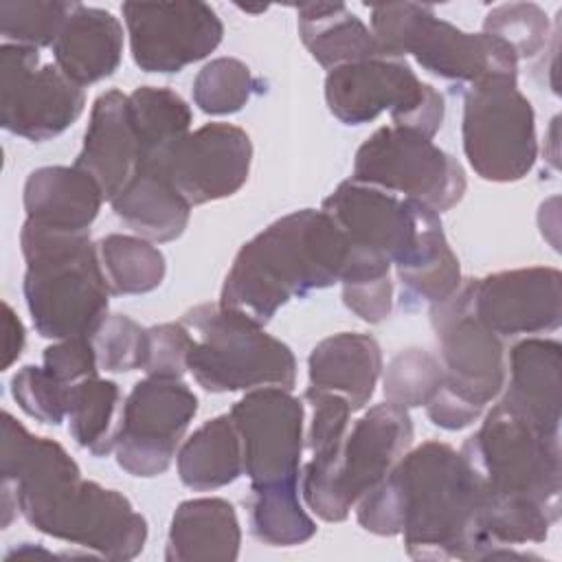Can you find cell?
Wrapping results in <instances>:
<instances>
[{
  "mask_svg": "<svg viewBox=\"0 0 562 562\" xmlns=\"http://www.w3.org/2000/svg\"><path fill=\"white\" fill-rule=\"evenodd\" d=\"M356 518L375 536H404L415 560L525 558L501 549L485 529V487L461 450L424 441L358 503Z\"/></svg>",
  "mask_w": 562,
  "mask_h": 562,
  "instance_id": "6da1fadb",
  "label": "cell"
},
{
  "mask_svg": "<svg viewBox=\"0 0 562 562\" xmlns=\"http://www.w3.org/2000/svg\"><path fill=\"white\" fill-rule=\"evenodd\" d=\"M2 527L20 512L31 527L108 560L136 558L147 520L116 490L81 479L61 443L31 435L11 413L2 417Z\"/></svg>",
  "mask_w": 562,
  "mask_h": 562,
  "instance_id": "7a4b0ae2",
  "label": "cell"
},
{
  "mask_svg": "<svg viewBox=\"0 0 562 562\" xmlns=\"http://www.w3.org/2000/svg\"><path fill=\"white\" fill-rule=\"evenodd\" d=\"M389 270L384 255L356 246L323 209H301L239 248L217 303L266 325L290 299Z\"/></svg>",
  "mask_w": 562,
  "mask_h": 562,
  "instance_id": "3957f363",
  "label": "cell"
},
{
  "mask_svg": "<svg viewBox=\"0 0 562 562\" xmlns=\"http://www.w3.org/2000/svg\"><path fill=\"white\" fill-rule=\"evenodd\" d=\"M485 487V529L501 549L542 542L560 518V437L505 408L501 402L461 446Z\"/></svg>",
  "mask_w": 562,
  "mask_h": 562,
  "instance_id": "277c9868",
  "label": "cell"
},
{
  "mask_svg": "<svg viewBox=\"0 0 562 562\" xmlns=\"http://www.w3.org/2000/svg\"><path fill=\"white\" fill-rule=\"evenodd\" d=\"M20 246L26 261L22 290L37 334L92 338L108 316L112 292L88 231H55L26 220Z\"/></svg>",
  "mask_w": 562,
  "mask_h": 562,
  "instance_id": "5b68a950",
  "label": "cell"
},
{
  "mask_svg": "<svg viewBox=\"0 0 562 562\" xmlns=\"http://www.w3.org/2000/svg\"><path fill=\"white\" fill-rule=\"evenodd\" d=\"M182 323L193 334L187 367L204 391L294 389L296 360L292 349L250 316L220 303H202L184 312Z\"/></svg>",
  "mask_w": 562,
  "mask_h": 562,
  "instance_id": "8992f818",
  "label": "cell"
},
{
  "mask_svg": "<svg viewBox=\"0 0 562 562\" xmlns=\"http://www.w3.org/2000/svg\"><path fill=\"white\" fill-rule=\"evenodd\" d=\"M413 443L406 408L391 402L369 408L327 457H312L301 472L307 507L327 522H340L380 483Z\"/></svg>",
  "mask_w": 562,
  "mask_h": 562,
  "instance_id": "52a82bcc",
  "label": "cell"
},
{
  "mask_svg": "<svg viewBox=\"0 0 562 562\" xmlns=\"http://www.w3.org/2000/svg\"><path fill=\"white\" fill-rule=\"evenodd\" d=\"M371 33L382 57L413 55L424 70L448 81L474 83L518 70V59L507 44L485 33H465L437 18L428 4H375Z\"/></svg>",
  "mask_w": 562,
  "mask_h": 562,
  "instance_id": "ba28073f",
  "label": "cell"
},
{
  "mask_svg": "<svg viewBox=\"0 0 562 562\" xmlns=\"http://www.w3.org/2000/svg\"><path fill=\"white\" fill-rule=\"evenodd\" d=\"M461 136L463 154L483 180L516 182L533 169L536 116L516 75L485 77L468 86Z\"/></svg>",
  "mask_w": 562,
  "mask_h": 562,
  "instance_id": "9c48e42d",
  "label": "cell"
},
{
  "mask_svg": "<svg viewBox=\"0 0 562 562\" xmlns=\"http://www.w3.org/2000/svg\"><path fill=\"white\" fill-rule=\"evenodd\" d=\"M329 112L345 125H364L382 112L395 127L432 138L446 114L443 97L419 81L404 59L371 57L331 68L325 77Z\"/></svg>",
  "mask_w": 562,
  "mask_h": 562,
  "instance_id": "30bf717a",
  "label": "cell"
},
{
  "mask_svg": "<svg viewBox=\"0 0 562 562\" xmlns=\"http://www.w3.org/2000/svg\"><path fill=\"white\" fill-rule=\"evenodd\" d=\"M353 180L417 200L435 213L448 211L465 193L461 162L417 132L384 125L356 151Z\"/></svg>",
  "mask_w": 562,
  "mask_h": 562,
  "instance_id": "8fae6325",
  "label": "cell"
},
{
  "mask_svg": "<svg viewBox=\"0 0 562 562\" xmlns=\"http://www.w3.org/2000/svg\"><path fill=\"white\" fill-rule=\"evenodd\" d=\"M195 413L198 397L178 378L138 380L121 408L116 463L143 479L167 472Z\"/></svg>",
  "mask_w": 562,
  "mask_h": 562,
  "instance_id": "7c38bea8",
  "label": "cell"
},
{
  "mask_svg": "<svg viewBox=\"0 0 562 562\" xmlns=\"http://www.w3.org/2000/svg\"><path fill=\"white\" fill-rule=\"evenodd\" d=\"M83 88L57 64H44L37 48H0V123L26 140H48L68 130L83 112Z\"/></svg>",
  "mask_w": 562,
  "mask_h": 562,
  "instance_id": "4fadbf2b",
  "label": "cell"
},
{
  "mask_svg": "<svg viewBox=\"0 0 562 562\" xmlns=\"http://www.w3.org/2000/svg\"><path fill=\"white\" fill-rule=\"evenodd\" d=\"M430 323L439 342L441 386L485 408L507 380L505 347L503 338L474 314L468 279L450 299L430 305Z\"/></svg>",
  "mask_w": 562,
  "mask_h": 562,
  "instance_id": "5bb4252c",
  "label": "cell"
},
{
  "mask_svg": "<svg viewBox=\"0 0 562 562\" xmlns=\"http://www.w3.org/2000/svg\"><path fill=\"white\" fill-rule=\"evenodd\" d=\"M241 443L250 485L299 481L305 439V402L281 386L248 391L228 411Z\"/></svg>",
  "mask_w": 562,
  "mask_h": 562,
  "instance_id": "9a60e30c",
  "label": "cell"
},
{
  "mask_svg": "<svg viewBox=\"0 0 562 562\" xmlns=\"http://www.w3.org/2000/svg\"><path fill=\"white\" fill-rule=\"evenodd\" d=\"M130 50L145 72H180L211 55L224 35L220 15L204 2H125Z\"/></svg>",
  "mask_w": 562,
  "mask_h": 562,
  "instance_id": "2e32d148",
  "label": "cell"
},
{
  "mask_svg": "<svg viewBox=\"0 0 562 562\" xmlns=\"http://www.w3.org/2000/svg\"><path fill=\"white\" fill-rule=\"evenodd\" d=\"M474 314L496 336L553 331L562 323V274L531 266L468 279Z\"/></svg>",
  "mask_w": 562,
  "mask_h": 562,
  "instance_id": "e0dca14e",
  "label": "cell"
},
{
  "mask_svg": "<svg viewBox=\"0 0 562 562\" xmlns=\"http://www.w3.org/2000/svg\"><path fill=\"white\" fill-rule=\"evenodd\" d=\"M250 136L231 123H206L189 132L169 154L165 173L191 204H206L237 193L250 173Z\"/></svg>",
  "mask_w": 562,
  "mask_h": 562,
  "instance_id": "ac0fdd59",
  "label": "cell"
},
{
  "mask_svg": "<svg viewBox=\"0 0 562 562\" xmlns=\"http://www.w3.org/2000/svg\"><path fill=\"white\" fill-rule=\"evenodd\" d=\"M140 165V143L130 114V99L121 90L97 97L83 147L75 167L86 171L105 200H114L134 178Z\"/></svg>",
  "mask_w": 562,
  "mask_h": 562,
  "instance_id": "d6986e66",
  "label": "cell"
},
{
  "mask_svg": "<svg viewBox=\"0 0 562 562\" xmlns=\"http://www.w3.org/2000/svg\"><path fill=\"white\" fill-rule=\"evenodd\" d=\"M562 347L551 338H525L509 351V380L501 404L536 426L560 437L562 419Z\"/></svg>",
  "mask_w": 562,
  "mask_h": 562,
  "instance_id": "ffe728a7",
  "label": "cell"
},
{
  "mask_svg": "<svg viewBox=\"0 0 562 562\" xmlns=\"http://www.w3.org/2000/svg\"><path fill=\"white\" fill-rule=\"evenodd\" d=\"M99 184L79 167H40L24 182L26 220L55 231L86 233L103 204Z\"/></svg>",
  "mask_w": 562,
  "mask_h": 562,
  "instance_id": "44dd1931",
  "label": "cell"
},
{
  "mask_svg": "<svg viewBox=\"0 0 562 562\" xmlns=\"http://www.w3.org/2000/svg\"><path fill=\"white\" fill-rule=\"evenodd\" d=\"M57 68L79 88L110 77L123 57V26L105 9L77 4L53 44Z\"/></svg>",
  "mask_w": 562,
  "mask_h": 562,
  "instance_id": "7402d4cb",
  "label": "cell"
},
{
  "mask_svg": "<svg viewBox=\"0 0 562 562\" xmlns=\"http://www.w3.org/2000/svg\"><path fill=\"white\" fill-rule=\"evenodd\" d=\"M310 386L345 397L360 411L373 397L382 373V351L373 336L340 331L323 338L307 358Z\"/></svg>",
  "mask_w": 562,
  "mask_h": 562,
  "instance_id": "603a6c76",
  "label": "cell"
},
{
  "mask_svg": "<svg viewBox=\"0 0 562 562\" xmlns=\"http://www.w3.org/2000/svg\"><path fill=\"white\" fill-rule=\"evenodd\" d=\"M241 544V529L235 507L215 496L191 498L173 512L165 560L195 562V560H237Z\"/></svg>",
  "mask_w": 562,
  "mask_h": 562,
  "instance_id": "cb8c5ba5",
  "label": "cell"
},
{
  "mask_svg": "<svg viewBox=\"0 0 562 562\" xmlns=\"http://www.w3.org/2000/svg\"><path fill=\"white\" fill-rule=\"evenodd\" d=\"M112 209L138 237L158 244L180 237L191 217V204L158 167H138Z\"/></svg>",
  "mask_w": 562,
  "mask_h": 562,
  "instance_id": "d4e9b609",
  "label": "cell"
},
{
  "mask_svg": "<svg viewBox=\"0 0 562 562\" xmlns=\"http://www.w3.org/2000/svg\"><path fill=\"white\" fill-rule=\"evenodd\" d=\"M296 13L299 37L323 68L382 57L371 29L342 2H305Z\"/></svg>",
  "mask_w": 562,
  "mask_h": 562,
  "instance_id": "484cf974",
  "label": "cell"
},
{
  "mask_svg": "<svg viewBox=\"0 0 562 562\" xmlns=\"http://www.w3.org/2000/svg\"><path fill=\"white\" fill-rule=\"evenodd\" d=\"M176 457L180 481L198 492L224 487L244 474L241 443L228 413L204 422Z\"/></svg>",
  "mask_w": 562,
  "mask_h": 562,
  "instance_id": "4316f807",
  "label": "cell"
},
{
  "mask_svg": "<svg viewBox=\"0 0 562 562\" xmlns=\"http://www.w3.org/2000/svg\"><path fill=\"white\" fill-rule=\"evenodd\" d=\"M127 99L140 143L138 167H158L165 171L169 154L189 134L191 108L178 92L156 86H140Z\"/></svg>",
  "mask_w": 562,
  "mask_h": 562,
  "instance_id": "83f0119b",
  "label": "cell"
},
{
  "mask_svg": "<svg viewBox=\"0 0 562 562\" xmlns=\"http://www.w3.org/2000/svg\"><path fill=\"white\" fill-rule=\"evenodd\" d=\"M121 408V391L112 380L90 375L70 384L68 430L72 439L94 457L112 452L116 443Z\"/></svg>",
  "mask_w": 562,
  "mask_h": 562,
  "instance_id": "f1b7e54d",
  "label": "cell"
},
{
  "mask_svg": "<svg viewBox=\"0 0 562 562\" xmlns=\"http://www.w3.org/2000/svg\"><path fill=\"white\" fill-rule=\"evenodd\" d=\"M248 520L255 538L272 547L303 544L316 533V522L301 505L299 481L250 485Z\"/></svg>",
  "mask_w": 562,
  "mask_h": 562,
  "instance_id": "f546056e",
  "label": "cell"
},
{
  "mask_svg": "<svg viewBox=\"0 0 562 562\" xmlns=\"http://www.w3.org/2000/svg\"><path fill=\"white\" fill-rule=\"evenodd\" d=\"M97 252L108 288L116 296L147 294L165 279V255L143 237L105 235L97 241Z\"/></svg>",
  "mask_w": 562,
  "mask_h": 562,
  "instance_id": "4dcf8cb0",
  "label": "cell"
},
{
  "mask_svg": "<svg viewBox=\"0 0 562 562\" xmlns=\"http://www.w3.org/2000/svg\"><path fill=\"white\" fill-rule=\"evenodd\" d=\"M79 2L4 0L0 2V33L4 44L29 48L53 46Z\"/></svg>",
  "mask_w": 562,
  "mask_h": 562,
  "instance_id": "1f68e13d",
  "label": "cell"
},
{
  "mask_svg": "<svg viewBox=\"0 0 562 562\" xmlns=\"http://www.w3.org/2000/svg\"><path fill=\"white\" fill-rule=\"evenodd\" d=\"M259 90L250 68L235 57H217L193 79V101L206 114L239 112Z\"/></svg>",
  "mask_w": 562,
  "mask_h": 562,
  "instance_id": "d6a6232c",
  "label": "cell"
},
{
  "mask_svg": "<svg viewBox=\"0 0 562 562\" xmlns=\"http://www.w3.org/2000/svg\"><path fill=\"white\" fill-rule=\"evenodd\" d=\"M443 384L441 362L426 349H402L386 367L384 397L400 408L426 406Z\"/></svg>",
  "mask_w": 562,
  "mask_h": 562,
  "instance_id": "836d02e7",
  "label": "cell"
},
{
  "mask_svg": "<svg viewBox=\"0 0 562 562\" xmlns=\"http://www.w3.org/2000/svg\"><path fill=\"white\" fill-rule=\"evenodd\" d=\"M483 33L512 48L516 59L538 55L551 35L547 13L533 2H509L492 9L483 20Z\"/></svg>",
  "mask_w": 562,
  "mask_h": 562,
  "instance_id": "e575fe53",
  "label": "cell"
},
{
  "mask_svg": "<svg viewBox=\"0 0 562 562\" xmlns=\"http://www.w3.org/2000/svg\"><path fill=\"white\" fill-rule=\"evenodd\" d=\"M11 395L33 419L59 426L68 417L70 384L53 378L44 367L26 364L11 378Z\"/></svg>",
  "mask_w": 562,
  "mask_h": 562,
  "instance_id": "d590c367",
  "label": "cell"
},
{
  "mask_svg": "<svg viewBox=\"0 0 562 562\" xmlns=\"http://www.w3.org/2000/svg\"><path fill=\"white\" fill-rule=\"evenodd\" d=\"M99 367L123 373L143 369L147 358V329L125 314H108L92 336Z\"/></svg>",
  "mask_w": 562,
  "mask_h": 562,
  "instance_id": "8d00e7d4",
  "label": "cell"
},
{
  "mask_svg": "<svg viewBox=\"0 0 562 562\" xmlns=\"http://www.w3.org/2000/svg\"><path fill=\"white\" fill-rule=\"evenodd\" d=\"M303 402L312 411L305 430V446L310 448L312 457H327L345 439L353 411L345 397L316 386L305 389Z\"/></svg>",
  "mask_w": 562,
  "mask_h": 562,
  "instance_id": "74e56055",
  "label": "cell"
},
{
  "mask_svg": "<svg viewBox=\"0 0 562 562\" xmlns=\"http://www.w3.org/2000/svg\"><path fill=\"white\" fill-rule=\"evenodd\" d=\"M193 349V334L180 323H162L147 329V358L143 371L156 378H182Z\"/></svg>",
  "mask_w": 562,
  "mask_h": 562,
  "instance_id": "f35d334b",
  "label": "cell"
},
{
  "mask_svg": "<svg viewBox=\"0 0 562 562\" xmlns=\"http://www.w3.org/2000/svg\"><path fill=\"white\" fill-rule=\"evenodd\" d=\"M53 378L66 384H75L83 378L97 375L99 358L92 338H66L44 349V364Z\"/></svg>",
  "mask_w": 562,
  "mask_h": 562,
  "instance_id": "ab89813d",
  "label": "cell"
},
{
  "mask_svg": "<svg viewBox=\"0 0 562 562\" xmlns=\"http://www.w3.org/2000/svg\"><path fill=\"white\" fill-rule=\"evenodd\" d=\"M345 305L367 323H382L393 307V281L389 274L342 283Z\"/></svg>",
  "mask_w": 562,
  "mask_h": 562,
  "instance_id": "60d3db41",
  "label": "cell"
},
{
  "mask_svg": "<svg viewBox=\"0 0 562 562\" xmlns=\"http://www.w3.org/2000/svg\"><path fill=\"white\" fill-rule=\"evenodd\" d=\"M2 307H4V318H2V327H4L2 369H9L20 358V353H22V347H24V325L15 316V312H13V307L9 303H4Z\"/></svg>",
  "mask_w": 562,
  "mask_h": 562,
  "instance_id": "b9f144b4",
  "label": "cell"
},
{
  "mask_svg": "<svg viewBox=\"0 0 562 562\" xmlns=\"http://www.w3.org/2000/svg\"><path fill=\"white\" fill-rule=\"evenodd\" d=\"M239 9H244V11H250V13H261V11H266L268 7H239Z\"/></svg>",
  "mask_w": 562,
  "mask_h": 562,
  "instance_id": "7bdbcfd3",
  "label": "cell"
}]
</instances>
